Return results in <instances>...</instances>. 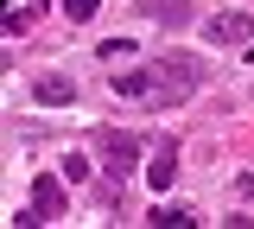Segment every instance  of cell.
I'll return each instance as SVG.
<instances>
[{
  "instance_id": "1",
  "label": "cell",
  "mask_w": 254,
  "mask_h": 229,
  "mask_svg": "<svg viewBox=\"0 0 254 229\" xmlns=\"http://www.w3.org/2000/svg\"><path fill=\"white\" fill-rule=\"evenodd\" d=\"M108 83H115V96L133 102V108H178L185 96H197L203 64H197V58H153V64L115 70Z\"/></svg>"
},
{
  "instance_id": "2",
  "label": "cell",
  "mask_w": 254,
  "mask_h": 229,
  "mask_svg": "<svg viewBox=\"0 0 254 229\" xmlns=\"http://www.w3.org/2000/svg\"><path fill=\"white\" fill-rule=\"evenodd\" d=\"M89 147H95V159H102V172H108V178H127V172L140 165V140H133L127 128H95Z\"/></svg>"
},
{
  "instance_id": "3",
  "label": "cell",
  "mask_w": 254,
  "mask_h": 229,
  "mask_svg": "<svg viewBox=\"0 0 254 229\" xmlns=\"http://www.w3.org/2000/svg\"><path fill=\"white\" fill-rule=\"evenodd\" d=\"M32 210H38V223L64 217V172H38L32 178Z\"/></svg>"
},
{
  "instance_id": "4",
  "label": "cell",
  "mask_w": 254,
  "mask_h": 229,
  "mask_svg": "<svg viewBox=\"0 0 254 229\" xmlns=\"http://www.w3.org/2000/svg\"><path fill=\"white\" fill-rule=\"evenodd\" d=\"M172 178H178V140L165 134V140L153 147V165H146V185H153V191H172Z\"/></svg>"
},
{
  "instance_id": "5",
  "label": "cell",
  "mask_w": 254,
  "mask_h": 229,
  "mask_svg": "<svg viewBox=\"0 0 254 229\" xmlns=\"http://www.w3.org/2000/svg\"><path fill=\"white\" fill-rule=\"evenodd\" d=\"M32 96L45 102V108H64V102H76V83H70V76H58V70H45V76L32 83Z\"/></svg>"
},
{
  "instance_id": "6",
  "label": "cell",
  "mask_w": 254,
  "mask_h": 229,
  "mask_svg": "<svg viewBox=\"0 0 254 229\" xmlns=\"http://www.w3.org/2000/svg\"><path fill=\"white\" fill-rule=\"evenodd\" d=\"M210 38H216V45H242V38H248V13H222V19H210Z\"/></svg>"
},
{
  "instance_id": "7",
  "label": "cell",
  "mask_w": 254,
  "mask_h": 229,
  "mask_svg": "<svg viewBox=\"0 0 254 229\" xmlns=\"http://www.w3.org/2000/svg\"><path fill=\"white\" fill-rule=\"evenodd\" d=\"M146 6H153L159 26H185V19H190V0H146Z\"/></svg>"
},
{
  "instance_id": "8",
  "label": "cell",
  "mask_w": 254,
  "mask_h": 229,
  "mask_svg": "<svg viewBox=\"0 0 254 229\" xmlns=\"http://www.w3.org/2000/svg\"><path fill=\"white\" fill-rule=\"evenodd\" d=\"M146 223H153V229H185V223H197V217H190L185 204H178V210H172V204H159V210L146 217Z\"/></svg>"
},
{
  "instance_id": "9",
  "label": "cell",
  "mask_w": 254,
  "mask_h": 229,
  "mask_svg": "<svg viewBox=\"0 0 254 229\" xmlns=\"http://www.w3.org/2000/svg\"><path fill=\"white\" fill-rule=\"evenodd\" d=\"M64 178H70V185H83V178H89V153H64V165H58Z\"/></svg>"
},
{
  "instance_id": "10",
  "label": "cell",
  "mask_w": 254,
  "mask_h": 229,
  "mask_svg": "<svg viewBox=\"0 0 254 229\" xmlns=\"http://www.w3.org/2000/svg\"><path fill=\"white\" fill-rule=\"evenodd\" d=\"M26 19H32L26 6H6V19H0V32H6V38H19V32H26Z\"/></svg>"
},
{
  "instance_id": "11",
  "label": "cell",
  "mask_w": 254,
  "mask_h": 229,
  "mask_svg": "<svg viewBox=\"0 0 254 229\" xmlns=\"http://www.w3.org/2000/svg\"><path fill=\"white\" fill-rule=\"evenodd\" d=\"M95 6H102V0H64V13H70L76 26H83V19H95Z\"/></svg>"
},
{
  "instance_id": "12",
  "label": "cell",
  "mask_w": 254,
  "mask_h": 229,
  "mask_svg": "<svg viewBox=\"0 0 254 229\" xmlns=\"http://www.w3.org/2000/svg\"><path fill=\"white\" fill-rule=\"evenodd\" d=\"M248 64H254V45H248Z\"/></svg>"
}]
</instances>
